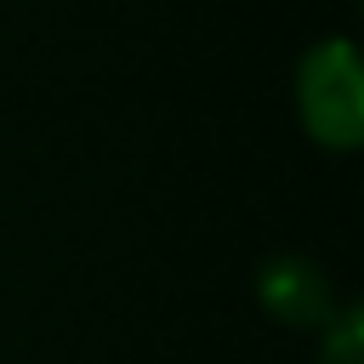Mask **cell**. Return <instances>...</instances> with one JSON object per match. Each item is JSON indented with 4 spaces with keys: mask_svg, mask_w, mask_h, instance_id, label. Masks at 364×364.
<instances>
[{
    "mask_svg": "<svg viewBox=\"0 0 364 364\" xmlns=\"http://www.w3.org/2000/svg\"><path fill=\"white\" fill-rule=\"evenodd\" d=\"M301 102H307V125L324 142H353L358 136V74H353V51L347 46H324L307 63Z\"/></svg>",
    "mask_w": 364,
    "mask_h": 364,
    "instance_id": "1",
    "label": "cell"
},
{
    "mask_svg": "<svg viewBox=\"0 0 364 364\" xmlns=\"http://www.w3.org/2000/svg\"><path fill=\"white\" fill-rule=\"evenodd\" d=\"M262 290H267V307H279L284 318H313L324 307V279L307 262H273Z\"/></svg>",
    "mask_w": 364,
    "mask_h": 364,
    "instance_id": "2",
    "label": "cell"
}]
</instances>
